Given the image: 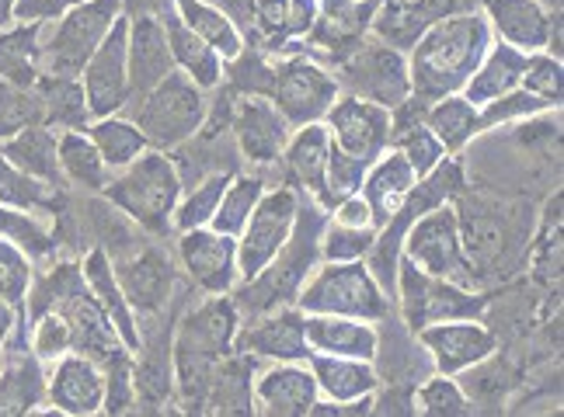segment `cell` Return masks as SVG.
I'll return each mask as SVG.
<instances>
[{"label": "cell", "mask_w": 564, "mask_h": 417, "mask_svg": "<svg viewBox=\"0 0 564 417\" xmlns=\"http://www.w3.org/2000/svg\"><path fill=\"white\" fill-rule=\"evenodd\" d=\"M491 42L495 35L481 8L436 21V25L408 50L411 95H419L425 101L460 95Z\"/></svg>", "instance_id": "6da1fadb"}, {"label": "cell", "mask_w": 564, "mask_h": 417, "mask_svg": "<svg viewBox=\"0 0 564 417\" xmlns=\"http://www.w3.org/2000/svg\"><path fill=\"white\" fill-rule=\"evenodd\" d=\"M39 310H56L67 320L74 334V351L95 362H105L112 351L122 348L112 320L105 317L101 303L88 289V282H84L80 261H56L42 278H32V289L25 296V314H39Z\"/></svg>", "instance_id": "7a4b0ae2"}, {"label": "cell", "mask_w": 564, "mask_h": 417, "mask_svg": "<svg viewBox=\"0 0 564 417\" xmlns=\"http://www.w3.org/2000/svg\"><path fill=\"white\" fill-rule=\"evenodd\" d=\"M237 331H241V314L230 296H206L203 303H195L171 334L175 386L185 393H203L216 365L234 355Z\"/></svg>", "instance_id": "3957f363"}, {"label": "cell", "mask_w": 564, "mask_h": 417, "mask_svg": "<svg viewBox=\"0 0 564 417\" xmlns=\"http://www.w3.org/2000/svg\"><path fill=\"white\" fill-rule=\"evenodd\" d=\"M101 195L122 216L133 219L143 233L158 240L175 237L171 216H175V206L182 199V178H178L175 161H171V153L164 150L140 153L133 164L112 171V178H108Z\"/></svg>", "instance_id": "277c9868"}, {"label": "cell", "mask_w": 564, "mask_h": 417, "mask_svg": "<svg viewBox=\"0 0 564 417\" xmlns=\"http://www.w3.org/2000/svg\"><path fill=\"white\" fill-rule=\"evenodd\" d=\"M300 314H335V317H359L383 323L394 310V299L383 293V285L359 261H317L314 272L303 278L293 299Z\"/></svg>", "instance_id": "5b68a950"}, {"label": "cell", "mask_w": 564, "mask_h": 417, "mask_svg": "<svg viewBox=\"0 0 564 417\" xmlns=\"http://www.w3.org/2000/svg\"><path fill=\"white\" fill-rule=\"evenodd\" d=\"M126 108H133L129 119L147 136L150 150L171 153L203 129L209 112V91L192 84L182 70H171L158 87H150L143 98L129 101Z\"/></svg>", "instance_id": "8992f818"}, {"label": "cell", "mask_w": 564, "mask_h": 417, "mask_svg": "<svg viewBox=\"0 0 564 417\" xmlns=\"http://www.w3.org/2000/svg\"><path fill=\"white\" fill-rule=\"evenodd\" d=\"M126 11L122 0H84V4L42 25V74L80 77L84 63L112 32L116 18Z\"/></svg>", "instance_id": "52a82bcc"}, {"label": "cell", "mask_w": 564, "mask_h": 417, "mask_svg": "<svg viewBox=\"0 0 564 417\" xmlns=\"http://www.w3.org/2000/svg\"><path fill=\"white\" fill-rule=\"evenodd\" d=\"M488 293L470 289V285L449 282L425 275L422 268L401 257L398 265V282H394V306L401 310V320L411 334L422 331L425 323L440 320H460V317H485L488 310Z\"/></svg>", "instance_id": "ba28073f"}, {"label": "cell", "mask_w": 564, "mask_h": 417, "mask_svg": "<svg viewBox=\"0 0 564 417\" xmlns=\"http://www.w3.org/2000/svg\"><path fill=\"white\" fill-rule=\"evenodd\" d=\"M332 74L341 84V95H356L383 108H394L411 95L408 53L387 46L377 35H366L352 50L335 56Z\"/></svg>", "instance_id": "9c48e42d"}, {"label": "cell", "mask_w": 564, "mask_h": 417, "mask_svg": "<svg viewBox=\"0 0 564 417\" xmlns=\"http://www.w3.org/2000/svg\"><path fill=\"white\" fill-rule=\"evenodd\" d=\"M457 209V223H460V244L470 261V268L477 275V285L491 278L498 268H506L516 248L530 251V233L523 237L512 227V216L498 209V202L477 199L467 188L453 199Z\"/></svg>", "instance_id": "30bf717a"}, {"label": "cell", "mask_w": 564, "mask_h": 417, "mask_svg": "<svg viewBox=\"0 0 564 417\" xmlns=\"http://www.w3.org/2000/svg\"><path fill=\"white\" fill-rule=\"evenodd\" d=\"M108 261H112V272L122 285L129 306L137 310L140 323L161 317L171 306V299H175L178 265L158 237L143 233L133 248H126L122 254L108 257Z\"/></svg>", "instance_id": "8fae6325"}, {"label": "cell", "mask_w": 564, "mask_h": 417, "mask_svg": "<svg viewBox=\"0 0 564 417\" xmlns=\"http://www.w3.org/2000/svg\"><path fill=\"white\" fill-rule=\"evenodd\" d=\"M338 95H341V84L332 74V67L321 63L317 56H311L307 50L275 59V80H272L269 98L293 129L324 122V116H328V108L338 101Z\"/></svg>", "instance_id": "7c38bea8"}, {"label": "cell", "mask_w": 564, "mask_h": 417, "mask_svg": "<svg viewBox=\"0 0 564 417\" xmlns=\"http://www.w3.org/2000/svg\"><path fill=\"white\" fill-rule=\"evenodd\" d=\"M401 257H408L411 265L422 268L425 275L449 278L477 289V275L470 268V261L460 244V223H457V209L453 202L436 206L422 212L419 219H411V227L404 233Z\"/></svg>", "instance_id": "4fadbf2b"}, {"label": "cell", "mask_w": 564, "mask_h": 417, "mask_svg": "<svg viewBox=\"0 0 564 417\" xmlns=\"http://www.w3.org/2000/svg\"><path fill=\"white\" fill-rule=\"evenodd\" d=\"M300 199L303 191H296L293 185L265 188L245 230L237 233V272H241V282H251L258 272H265L269 261L282 251V244L293 233Z\"/></svg>", "instance_id": "5bb4252c"}, {"label": "cell", "mask_w": 564, "mask_h": 417, "mask_svg": "<svg viewBox=\"0 0 564 417\" xmlns=\"http://www.w3.org/2000/svg\"><path fill=\"white\" fill-rule=\"evenodd\" d=\"M175 257L185 282L206 296H230L241 285L237 240L227 233H216L213 227L175 233Z\"/></svg>", "instance_id": "9a60e30c"}, {"label": "cell", "mask_w": 564, "mask_h": 417, "mask_svg": "<svg viewBox=\"0 0 564 417\" xmlns=\"http://www.w3.org/2000/svg\"><path fill=\"white\" fill-rule=\"evenodd\" d=\"M230 136L237 146V157H241L248 167L265 171L282 161V150H286L290 136H293V125L282 119L272 98L241 95V98H234Z\"/></svg>", "instance_id": "2e32d148"}, {"label": "cell", "mask_w": 564, "mask_h": 417, "mask_svg": "<svg viewBox=\"0 0 564 417\" xmlns=\"http://www.w3.org/2000/svg\"><path fill=\"white\" fill-rule=\"evenodd\" d=\"M415 341L422 344V351H429L432 369L443 372V376H460V372L498 351V334L481 317L425 323L422 331H415Z\"/></svg>", "instance_id": "e0dca14e"}, {"label": "cell", "mask_w": 564, "mask_h": 417, "mask_svg": "<svg viewBox=\"0 0 564 417\" xmlns=\"http://www.w3.org/2000/svg\"><path fill=\"white\" fill-rule=\"evenodd\" d=\"M126 32H129V14L122 11L116 18L112 32L101 39V46L91 53V59L84 63V70H80V87H84V98H88L91 119L126 112V105H129Z\"/></svg>", "instance_id": "ac0fdd59"}, {"label": "cell", "mask_w": 564, "mask_h": 417, "mask_svg": "<svg viewBox=\"0 0 564 417\" xmlns=\"http://www.w3.org/2000/svg\"><path fill=\"white\" fill-rule=\"evenodd\" d=\"M328 136L338 150L370 167L383 150H390V108L356 95H338L324 116Z\"/></svg>", "instance_id": "d6986e66"}, {"label": "cell", "mask_w": 564, "mask_h": 417, "mask_svg": "<svg viewBox=\"0 0 564 417\" xmlns=\"http://www.w3.org/2000/svg\"><path fill=\"white\" fill-rule=\"evenodd\" d=\"M234 351H245L258 362H307L311 344L307 334H303V314L290 303L275 306L269 314L248 317V323L241 320Z\"/></svg>", "instance_id": "ffe728a7"}, {"label": "cell", "mask_w": 564, "mask_h": 417, "mask_svg": "<svg viewBox=\"0 0 564 417\" xmlns=\"http://www.w3.org/2000/svg\"><path fill=\"white\" fill-rule=\"evenodd\" d=\"M46 404L63 417H98L105 404V369L101 362L67 351L46 365Z\"/></svg>", "instance_id": "44dd1931"}, {"label": "cell", "mask_w": 564, "mask_h": 417, "mask_svg": "<svg viewBox=\"0 0 564 417\" xmlns=\"http://www.w3.org/2000/svg\"><path fill=\"white\" fill-rule=\"evenodd\" d=\"M126 67H129V101L143 98L150 87H158L171 70H175L161 14H154V11L129 14Z\"/></svg>", "instance_id": "7402d4cb"}, {"label": "cell", "mask_w": 564, "mask_h": 417, "mask_svg": "<svg viewBox=\"0 0 564 417\" xmlns=\"http://www.w3.org/2000/svg\"><path fill=\"white\" fill-rule=\"evenodd\" d=\"M317 400V383L307 362H269L254 372V414L307 417Z\"/></svg>", "instance_id": "603a6c76"}, {"label": "cell", "mask_w": 564, "mask_h": 417, "mask_svg": "<svg viewBox=\"0 0 564 417\" xmlns=\"http://www.w3.org/2000/svg\"><path fill=\"white\" fill-rule=\"evenodd\" d=\"M481 14L488 18L491 35L506 46L527 56L547 50L554 11H547L540 0H481Z\"/></svg>", "instance_id": "cb8c5ba5"}, {"label": "cell", "mask_w": 564, "mask_h": 417, "mask_svg": "<svg viewBox=\"0 0 564 417\" xmlns=\"http://www.w3.org/2000/svg\"><path fill=\"white\" fill-rule=\"evenodd\" d=\"M474 8H481V0H411V4H398V8L380 4L370 35L408 53L436 21L460 14V11H474Z\"/></svg>", "instance_id": "d4e9b609"}, {"label": "cell", "mask_w": 564, "mask_h": 417, "mask_svg": "<svg viewBox=\"0 0 564 417\" xmlns=\"http://www.w3.org/2000/svg\"><path fill=\"white\" fill-rule=\"evenodd\" d=\"M303 334L317 355H341V359H380V327L359 317H335V314H303Z\"/></svg>", "instance_id": "484cf974"}, {"label": "cell", "mask_w": 564, "mask_h": 417, "mask_svg": "<svg viewBox=\"0 0 564 417\" xmlns=\"http://www.w3.org/2000/svg\"><path fill=\"white\" fill-rule=\"evenodd\" d=\"M377 11L380 0H317L314 32L303 46H314L317 53H328L335 59L345 50H352L359 39L370 35Z\"/></svg>", "instance_id": "4316f807"}, {"label": "cell", "mask_w": 564, "mask_h": 417, "mask_svg": "<svg viewBox=\"0 0 564 417\" xmlns=\"http://www.w3.org/2000/svg\"><path fill=\"white\" fill-rule=\"evenodd\" d=\"M80 272H84V282H88V289L95 293V299L101 303L105 317L112 320L122 348L137 355V351L143 348V323H140L133 306H129L122 285H119V278L112 272V261H108V254L101 248H91L88 254L80 257Z\"/></svg>", "instance_id": "83f0119b"}, {"label": "cell", "mask_w": 564, "mask_h": 417, "mask_svg": "<svg viewBox=\"0 0 564 417\" xmlns=\"http://www.w3.org/2000/svg\"><path fill=\"white\" fill-rule=\"evenodd\" d=\"M415 182H419V174H415V167L408 164V157L398 146L383 150L380 157L366 167L359 195L366 199V206H370L377 230L401 209V202L408 199V191L415 188Z\"/></svg>", "instance_id": "f1b7e54d"}, {"label": "cell", "mask_w": 564, "mask_h": 417, "mask_svg": "<svg viewBox=\"0 0 564 417\" xmlns=\"http://www.w3.org/2000/svg\"><path fill=\"white\" fill-rule=\"evenodd\" d=\"M328 153H332V136L324 122H311L293 129V136L282 150V167H286V185L303 191L307 199H321L324 188V167H328Z\"/></svg>", "instance_id": "f546056e"}, {"label": "cell", "mask_w": 564, "mask_h": 417, "mask_svg": "<svg viewBox=\"0 0 564 417\" xmlns=\"http://www.w3.org/2000/svg\"><path fill=\"white\" fill-rule=\"evenodd\" d=\"M0 359V417H21L46 404V362L29 348H8Z\"/></svg>", "instance_id": "4dcf8cb0"}, {"label": "cell", "mask_w": 564, "mask_h": 417, "mask_svg": "<svg viewBox=\"0 0 564 417\" xmlns=\"http://www.w3.org/2000/svg\"><path fill=\"white\" fill-rule=\"evenodd\" d=\"M307 365L314 372L317 397L332 400V404H349V400H359V397H370V393L380 386L377 362H366V359L317 355V351H311Z\"/></svg>", "instance_id": "1f68e13d"}, {"label": "cell", "mask_w": 564, "mask_h": 417, "mask_svg": "<svg viewBox=\"0 0 564 417\" xmlns=\"http://www.w3.org/2000/svg\"><path fill=\"white\" fill-rule=\"evenodd\" d=\"M161 21H164V35H167L171 59H175V70H182L192 84H199L203 91L213 95L216 87L224 84V67H227V63L220 59V53L195 35L175 11L161 14Z\"/></svg>", "instance_id": "d6a6232c"}, {"label": "cell", "mask_w": 564, "mask_h": 417, "mask_svg": "<svg viewBox=\"0 0 564 417\" xmlns=\"http://www.w3.org/2000/svg\"><path fill=\"white\" fill-rule=\"evenodd\" d=\"M523 67H527V53H519V50L495 39L488 46V53L481 56V63H477V70L470 74V80L464 84L460 95L470 105L481 108L495 98L516 91L519 80H523Z\"/></svg>", "instance_id": "836d02e7"}, {"label": "cell", "mask_w": 564, "mask_h": 417, "mask_svg": "<svg viewBox=\"0 0 564 417\" xmlns=\"http://www.w3.org/2000/svg\"><path fill=\"white\" fill-rule=\"evenodd\" d=\"M42 77V25L11 21L0 29V80L14 87H35Z\"/></svg>", "instance_id": "e575fe53"}, {"label": "cell", "mask_w": 564, "mask_h": 417, "mask_svg": "<svg viewBox=\"0 0 564 417\" xmlns=\"http://www.w3.org/2000/svg\"><path fill=\"white\" fill-rule=\"evenodd\" d=\"M56 161L63 182L91 195H101V188L112 178V171L101 161L88 129H63V133H56Z\"/></svg>", "instance_id": "d590c367"}, {"label": "cell", "mask_w": 564, "mask_h": 417, "mask_svg": "<svg viewBox=\"0 0 564 417\" xmlns=\"http://www.w3.org/2000/svg\"><path fill=\"white\" fill-rule=\"evenodd\" d=\"M425 125L432 129V136L443 143V150L449 153V157H460V153L485 133L481 108L470 105L464 95H446L440 101H429Z\"/></svg>", "instance_id": "8d00e7d4"}, {"label": "cell", "mask_w": 564, "mask_h": 417, "mask_svg": "<svg viewBox=\"0 0 564 417\" xmlns=\"http://www.w3.org/2000/svg\"><path fill=\"white\" fill-rule=\"evenodd\" d=\"M254 372L258 359L234 351L213 372L206 414H254Z\"/></svg>", "instance_id": "74e56055"}, {"label": "cell", "mask_w": 564, "mask_h": 417, "mask_svg": "<svg viewBox=\"0 0 564 417\" xmlns=\"http://www.w3.org/2000/svg\"><path fill=\"white\" fill-rule=\"evenodd\" d=\"M0 153H4L14 167L32 174V178L67 188V182H63V174H59V161H56V129L42 122L21 129V133L0 140Z\"/></svg>", "instance_id": "f35d334b"}, {"label": "cell", "mask_w": 564, "mask_h": 417, "mask_svg": "<svg viewBox=\"0 0 564 417\" xmlns=\"http://www.w3.org/2000/svg\"><path fill=\"white\" fill-rule=\"evenodd\" d=\"M171 11H175L203 42H209V46L220 53L224 63H230L248 46L245 32L237 29V21L216 8L213 0H171Z\"/></svg>", "instance_id": "ab89813d"}, {"label": "cell", "mask_w": 564, "mask_h": 417, "mask_svg": "<svg viewBox=\"0 0 564 417\" xmlns=\"http://www.w3.org/2000/svg\"><path fill=\"white\" fill-rule=\"evenodd\" d=\"M35 95L42 101V125L56 129H88L91 112H88V98H84L80 77H53L42 74L35 84Z\"/></svg>", "instance_id": "60d3db41"}, {"label": "cell", "mask_w": 564, "mask_h": 417, "mask_svg": "<svg viewBox=\"0 0 564 417\" xmlns=\"http://www.w3.org/2000/svg\"><path fill=\"white\" fill-rule=\"evenodd\" d=\"M0 206L46 212V216H59L67 209V202H63V188L32 178V174L14 167L4 153H0Z\"/></svg>", "instance_id": "b9f144b4"}, {"label": "cell", "mask_w": 564, "mask_h": 417, "mask_svg": "<svg viewBox=\"0 0 564 417\" xmlns=\"http://www.w3.org/2000/svg\"><path fill=\"white\" fill-rule=\"evenodd\" d=\"M88 136L98 146L101 161L108 164V171H122L126 164H133L140 153L150 150L147 136L137 129V122L126 112L105 116V119H91L88 122Z\"/></svg>", "instance_id": "7bdbcfd3"}, {"label": "cell", "mask_w": 564, "mask_h": 417, "mask_svg": "<svg viewBox=\"0 0 564 417\" xmlns=\"http://www.w3.org/2000/svg\"><path fill=\"white\" fill-rule=\"evenodd\" d=\"M265 188H269V182L258 171H237L220 195V206H216L209 227L216 233H227L237 240V233L245 230V223L251 219V212H254L258 199L265 195Z\"/></svg>", "instance_id": "ee69618b"}, {"label": "cell", "mask_w": 564, "mask_h": 417, "mask_svg": "<svg viewBox=\"0 0 564 417\" xmlns=\"http://www.w3.org/2000/svg\"><path fill=\"white\" fill-rule=\"evenodd\" d=\"M237 171H213L206 178L192 182L182 188V199L175 206V216H171V230L175 233H185V230H199V227H209L213 223V212L220 206V195L224 188L230 185Z\"/></svg>", "instance_id": "f6af8a7d"}, {"label": "cell", "mask_w": 564, "mask_h": 417, "mask_svg": "<svg viewBox=\"0 0 564 417\" xmlns=\"http://www.w3.org/2000/svg\"><path fill=\"white\" fill-rule=\"evenodd\" d=\"M0 237L11 240L18 251H25L32 261H50L56 254V233L39 212L0 206Z\"/></svg>", "instance_id": "bcb514c9"}, {"label": "cell", "mask_w": 564, "mask_h": 417, "mask_svg": "<svg viewBox=\"0 0 564 417\" xmlns=\"http://www.w3.org/2000/svg\"><path fill=\"white\" fill-rule=\"evenodd\" d=\"M415 414L425 417H470L474 414V400L467 397V389L460 386L457 376H429L422 383H415Z\"/></svg>", "instance_id": "7dc6e473"}, {"label": "cell", "mask_w": 564, "mask_h": 417, "mask_svg": "<svg viewBox=\"0 0 564 417\" xmlns=\"http://www.w3.org/2000/svg\"><path fill=\"white\" fill-rule=\"evenodd\" d=\"M105 404L101 414L108 417H122L137 410V380H133V351H112L105 362Z\"/></svg>", "instance_id": "c3c4849f"}, {"label": "cell", "mask_w": 564, "mask_h": 417, "mask_svg": "<svg viewBox=\"0 0 564 417\" xmlns=\"http://www.w3.org/2000/svg\"><path fill=\"white\" fill-rule=\"evenodd\" d=\"M29 323V351L39 362H56L59 355L74 351V334L70 323L63 320L56 310H39V314H25Z\"/></svg>", "instance_id": "681fc988"}, {"label": "cell", "mask_w": 564, "mask_h": 417, "mask_svg": "<svg viewBox=\"0 0 564 417\" xmlns=\"http://www.w3.org/2000/svg\"><path fill=\"white\" fill-rule=\"evenodd\" d=\"M362 178H366V164L349 157L345 150H338L332 143V153H328V167H324V188H321V199L317 206L324 212H332L341 199H349L362 188Z\"/></svg>", "instance_id": "f907efd6"}, {"label": "cell", "mask_w": 564, "mask_h": 417, "mask_svg": "<svg viewBox=\"0 0 564 417\" xmlns=\"http://www.w3.org/2000/svg\"><path fill=\"white\" fill-rule=\"evenodd\" d=\"M42 122V101L35 87H14L0 80V140Z\"/></svg>", "instance_id": "816d5d0a"}, {"label": "cell", "mask_w": 564, "mask_h": 417, "mask_svg": "<svg viewBox=\"0 0 564 417\" xmlns=\"http://www.w3.org/2000/svg\"><path fill=\"white\" fill-rule=\"evenodd\" d=\"M519 87L536 98H544L551 108H561L564 98V59L554 53H530L527 56V67H523V80Z\"/></svg>", "instance_id": "f5cc1de1"}, {"label": "cell", "mask_w": 564, "mask_h": 417, "mask_svg": "<svg viewBox=\"0 0 564 417\" xmlns=\"http://www.w3.org/2000/svg\"><path fill=\"white\" fill-rule=\"evenodd\" d=\"M540 112H561V108H551L544 98H536V95L523 91V87H516V91L481 105V129L516 125V122H523L530 116H540Z\"/></svg>", "instance_id": "db71d44e"}, {"label": "cell", "mask_w": 564, "mask_h": 417, "mask_svg": "<svg viewBox=\"0 0 564 417\" xmlns=\"http://www.w3.org/2000/svg\"><path fill=\"white\" fill-rule=\"evenodd\" d=\"M35 261L18 251L11 240L0 237V299H8L14 306H25V296L32 289V278H35Z\"/></svg>", "instance_id": "11a10c76"}, {"label": "cell", "mask_w": 564, "mask_h": 417, "mask_svg": "<svg viewBox=\"0 0 564 417\" xmlns=\"http://www.w3.org/2000/svg\"><path fill=\"white\" fill-rule=\"evenodd\" d=\"M390 146H398V150L404 153L408 164L415 167L419 178H422V174H429L432 167H440V164L449 157V153L443 150V143H440L436 136H432V129L425 125V119L415 122L411 129H404V133H401L394 143H390Z\"/></svg>", "instance_id": "9f6ffc18"}, {"label": "cell", "mask_w": 564, "mask_h": 417, "mask_svg": "<svg viewBox=\"0 0 564 417\" xmlns=\"http://www.w3.org/2000/svg\"><path fill=\"white\" fill-rule=\"evenodd\" d=\"M377 230H356V227H338L324 223L321 230V261H359L370 254Z\"/></svg>", "instance_id": "6f0895ef"}, {"label": "cell", "mask_w": 564, "mask_h": 417, "mask_svg": "<svg viewBox=\"0 0 564 417\" xmlns=\"http://www.w3.org/2000/svg\"><path fill=\"white\" fill-rule=\"evenodd\" d=\"M317 21V0H290L286 8V46H282L275 56H290V53H303V42L314 32Z\"/></svg>", "instance_id": "680465c9"}, {"label": "cell", "mask_w": 564, "mask_h": 417, "mask_svg": "<svg viewBox=\"0 0 564 417\" xmlns=\"http://www.w3.org/2000/svg\"><path fill=\"white\" fill-rule=\"evenodd\" d=\"M77 4H84V0H18L14 21H39V25H46V21H56Z\"/></svg>", "instance_id": "91938a15"}, {"label": "cell", "mask_w": 564, "mask_h": 417, "mask_svg": "<svg viewBox=\"0 0 564 417\" xmlns=\"http://www.w3.org/2000/svg\"><path fill=\"white\" fill-rule=\"evenodd\" d=\"M328 219L332 223H338V227H356V230H377V223H373V212H370V206H366V199L356 191V195H349V199H341L332 212H328Z\"/></svg>", "instance_id": "94428289"}, {"label": "cell", "mask_w": 564, "mask_h": 417, "mask_svg": "<svg viewBox=\"0 0 564 417\" xmlns=\"http://www.w3.org/2000/svg\"><path fill=\"white\" fill-rule=\"evenodd\" d=\"M18 317H21V306L8 303V299H0V359H4V348L14 334V327H18Z\"/></svg>", "instance_id": "6125c7cd"}, {"label": "cell", "mask_w": 564, "mask_h": 417, "mask_svg": "<svg viewBox=\"0 0 564 417\" xmlns=\"http://www.w3.org/2000/svg\"><path fill=\"white\" fill-rule=\"evenodd\" d=\"M14 4L18 0H0V29H8L14 21Z\"/></svg>", "instance_id": "be15d7a7"}, {"label": "cell", "mask_w": 564, "mask_h": 417, "mask_svg": "<svg viewBox=\"0 0 564 417\" xmlns=\"http://www.w3.org/2000/svg\"><path fill=\"white\" fill-rule=\"evenodd\" d=\"M540 4H544L547 11H554V14L561 11V0H540Z\"/></svg>", "instance_id": "e7e4bbea"}, {"label": "cell", "mask_w": 564, "mask_h": 417, "mask_svg": "<svg viewBox=\"0 0 564 417\" xmlns=\"http://www.w3.org/2000/svg\"><path fill=\"white\" fill-rule=\"evenodd\" d=\"M380 4H390V8H398V4H411V0H380Z\"/></svg>", "instance_id": "03108f58"}]
</instances>
